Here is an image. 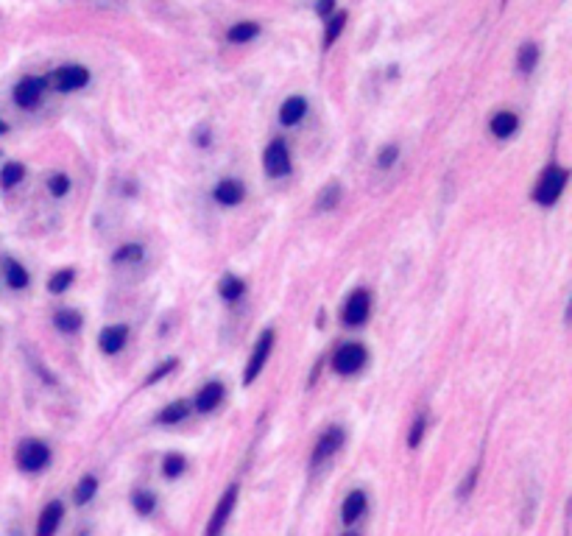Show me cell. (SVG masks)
Listing matches in <instances>:
<instances>
[{"instance_id": "cell-1", "label": "cell", "mask_w": 572, "mask_h": 536, "mask_svg": "<svg viewBox=\"0 0 572 536\" xmlns=\"http://www.w3.org/2000/svg\"><path fill=\"white\" fill-rule=\"evenodd\" d=\"M567 179H570V173H567L564 168L550 165L547 170H544V173H541V179H539L534 199H536L541 207H550V204H556V201H558V196L564 193V187H567Z\"/></svg>"}, {"instance_id": "cell-2", "label": "cell", "mask_w": 572, "mask_h": 536, "mask_svg": "<svg viewBox=\"0 0 572 536\" xmlns=\"http://www.w3.org/2000/svg\"><path fill=\"white\" fill-rule=\"evenodd\" d=\"M17 464L26 472H42V469L51 464V450L45 441H23L20 450H17Z\"/></svg>"}, {"instance_id": "cell-3", "label": "cell", "mask_w": 572, "mask_h": 536, "mask_svg": "<svg viewBox=\"0 0 572 536\" xmlns=\"http://www.w3.org/2000/svg\"><path fill=\"white\" fill-rule=\"evenodd\" d=\"M366 358H369L366 346L352 341V344H343V346L336 352V358H333V368H336L338 374H355V371H360V368L366 366Z\"/></svg>"}, {"instance_id": "cell-4", "label": "cell", "mask_w": 572, "mask_h": 536, "mask_svg": "<svg viewBox=\"0 0 572 536\" xmlns=\"http://www.w3.org/2000/svg\"><path fill=\"white\" fill-rule=\"evenodd\" d=\"M235 502H237V486H229V489L224 492V498L218 500V505H215V511H212V517H209V522H207L204 536L224 534V528H227V522H229V517H232V511H235Z\"/></svg>"}, {"instance_id": "cell-5", "label": "cell", "mask_w": 572, "mask_h": 536, "mask_svg": "<svg viewBox=\"0 0 572 536\" xmlns=\"http://www.w3.org/2000/svg\"><path fill=\"white\" fill-rule=\"evenodd\" d=\"M90 81V70L81 65H65L53 73V84L59 93H76Z\"/></svg>"}, {"instance_id": "cell-6", "label": "cell", "mask_w": 572, "mask_h": 536, "mask_svg": "<svg viewBox=\"0 0 572 536\" xmlns=\"http://www.w3.org/2000/svg\"><path fill=\"white\" fill-rule=\"evenodd\" d=\"M263 165H266L269 176H285L291 170V154H288L285 140H271L269 148H266V157H263Z\"/></svg>"}, {"instance_id": "cell-7", "label": "cell", "mask_w": 572, "mask_h": 536, "mask_svg": "<svg viewBox=\"0 0 572 536\" xmlns=\"http://www.w3.org/2000/svg\"><path fill=\"white\" fill-rule=\"evenodd\" d=\"M271 349H274V330H266V333L260 335V341L254 344V352H251V358H249V366H246V383H254V380H257V374L263 371L266 361H269Z\"/></svg>"}, {"instance_id": "cell-8", "label": "cell", "mask_w": 572, "mask_h": 536, "mask_svg": "<svg viewBox=\"0 0 572 536\" xmlns=\"http://www.w3.org/2000/svg\"><path fill=\"white\" fill-rule=\"evenodd\" d=\"M371 302H369V291H355L346 304H343V321L349 327H360L366 319H369Z\"/></svg>"}, {"instance_id": "cell-9", "label": "cell", "mask_w": 572, "mask_h": 536, "mask_svg": "<svg viewBox=\"0 0 572 536\" xmlns=\"http://www.w3.org/2000/svg\"><path fill=\"white\" fill-rule=\"evenodd\" d=\"M45 93V78H36V76H26L17 87H14V103L23 106V109H31L39 103Z\"/></svg>"}, {"instance_id": "cell-10", "label": "cell", "mask_w": 572, "mask_h": 536, "mask_svg": "<svg viewBox=\"0 0 572 536\" xmlns=\"http://www.w3.org/2000/svg\"><path fill=\"white\" fill-rule=\"evenodd\" d=\"M340 447H343V431L340 428H327V433L318 438V444L313 450V467H318L321 461L333 458Z\"/></svg>"}, {"instance_id": "cell-11", "label": "cell", "mask_w": 572, "mask_h": 536, "mask_svg": "<svg viewBox=\"0 0 572 536\" xmlns=\"http://www.w3.org/2000/svg\"><path fill=\"white\" fill-rule=\"evenodd\" d=\"M62 514H65V508H62V502L53 500L48 502L45 508H42V514H39V522H36V536H53L59 531V522H62Z\"/></svg>"}, {"instance_id": "cell-12", "label": "cell", "mask_w": 572, "mask_h": 536, "mask_svg": "<svg viewBox=\"0 0 572 536\" xmlns=\"http://www.w3.org/2000/svg\"><path fill=\"white\" fill-rule=\"evenodd\" d=\"M126 338H129V330L123 324H115V327H106L98 338V346H101L106 355H118L123 346H126Z\"/></svg>"}, {"instance_id": "cell-13", "label": "cell", "mask_w": 572, "mask_h": 536, "mask_svg": "<svg viewBox=\"0 0 572 536\" xmlns=\"http://www.w3.org/2000/svg\"><path fill=\"white\" fill-rule=\"evenodd\" d=\"M224 400V386L221 383H207L202 391L196 394V411H202V413H209V411H215L218 405Z\"/></svg>"}, {"instance_id": "cell-14", "label": "cell", "mask_w": 572, "mask_h": 536, "mask_svg": "<svg viewBox=\"0 0 572 536\" xmlns=\"http://www.w3.org/2000/svg\"><path fill=\"white\" fill-rule=\"evenodd\" d=\"M304 112H307V100L302 96H291L279 109V120H282V126H296L304 118Z\"/></svg>"}, {"instance_id": "cell-15", "label": "cell", "mask_w": 572, "mask_h": 536, "mask_svg": "<svg viewBox=\"0 0 572 536\" xmlns=\"http://www.w3.org/2000/svg\"><path fill=\"white\" fill-rule=\"evenodd\" d=\"M366 505H369V500H366L363 492H349L346 500H343V508H340L343 522H358L366 514Z\"/></svg>"}, {"instance_id": "cell-16", "label": "cell", "mask_w": 572, "mask_h": 536, "mask_svg": "<svg viewBox=\"0 0 572 536\" xmlns=\"http://www.w3.org/2000/svg\"><path fill=\"white\" fill-rule=\"evenodd\" d=\"M215 201H221L224 207H232L237 201H243V185L235 182V179H224V182H218L215 185Z\"/></svg>"}, {"instance_id": "cell-17", "label": "cell", "mask_w": 572, "mask_h": 536, "mask_svg": "<svg viewBox=\"0 0 572 536\" xmlns=\"http://www.w3.org/2000/svg\"><path fill=\"white\" fill-rule=\"evenodd\" d=\"M516 129H519V118H516L514 112H508V109H505V112H497V115L492 118V134L500 137V140L516 134Z\"/></svg>"}, {"instance_id": "cell-18", "label": "cell", "mask_w": 572, "mask_h": 536, "mask_svg": "<svg viewBox=\"0 0 572 536\" xmlns=\"http://www.w3.org/2000/svg\"><path fill=\"white\" fill-rule=\"evenodd\" d=\"M3 271H6V282L14 288V291H23V288H28V271L20 266L17 260H3Z\"/></svg>"}, {"instance_id": "cell-19", "label": "cell", "mask_w": 572, "mask_h": 536, "mask_svg": "<svg viewBox=\"0 0 572 536\" xmlns=\"http://www.w3.org/2000/svg\"><path fill=\"white\" fill-rule=\"evenodd\" d=\"M257 34H260V26H257V23L243 20V23H235V26L227 31V39H229L232 45H243V42H251Z\"/></svg>"}, {"instance_id": "cell-20", "label": "cell", "mask_w": 572, "mask_h": 536, "mask_svg": "<svg viewBox=\"0 0 572 536\" xmlns=\"http://www.w3.org/2000/svg\"><path fill=\"white\" fill-rule=\"evenodd\" d=\"M346 11H338V14H330L327 17V29H324V51L327 48H333L338 42V36L343 34V29H346Z\"/></svg>"}, {"instance_id": "cell-21", "label": "cell", "mask_w": 572, "mask_h": 536, "mask_svg": "<svg viewBox=\"0 0 572 536\" xmlns=\"http://www.w3.org/2000/svg\"><path fill=\"white\" fill-rule=\"evenodd\" d=\"M536 65H539V45L536 42H525V45L519 48L516 67H519V73H531Z\"/></svg>"}, {"instance_id": "cell-22", "label": "cell", "mask_w": 572, "mask_h": 536, "mask_svg": "<svg viewBox=\"0 0 572 536\" xmlns=\"http://www.w3.org/2000/svg\"><path fill=\"white\" fill-rule=\"evenodd\" d=\"M187 413H190V405L184 400H176V402H170L168 408L160 413V422H162V425H176V422H182V419H187Z\"/></svg>"}, {"instance_id": "cell-23", "label": "cell", "mask_w": 572, "mask_h": 536, "mask_svg": "<svg viewBox=\"0 0 572 536\" xmlns=\"http://www.w3.org/2000/svg\"><path fill=\"white\" fill-rule=\"evenodd\" d=\"M95 492H98V478H95V475H84V478L78 480V486H76V502H78V505L90 502L95 498Z\"/></svg>"}, {"instance_id": "cell-24", "label": "cell", "mask_w": 572, "mask_h": 536, "mask_svg": "<svg viewBox=\"0 0 572 536\" xmlns=\"http://www.w3.org/2000/svg\"><path fill=\"white\" fill-rule=\"evenodd\" d=\"M53 324L62 333H76V330H81V313H76V310H59L53 316Z\"/></svg>"}, {"instance_id": "cell-25", "label": "cell", "mask_w": 572, "mask_h": 536, "mask_svg": "<svg viewBox=\"0 0 572 536\" xmlns=\"http://www.w3.org/2000/svg\"><path fill=\"white\" fill-rule=\"evenodd\" d=\"M243 279H237V277H224L221 279V285H218V294H221V299L227 302H235L243 297Z\"/></svg>"}, {"instance_id": "cell-26", "label": "cell", "mask_w": 572, "mask_h": 536, "mask_svg": "<svg viewBox=\"0 0 572 536\" xmlns=\"http://www.w3.org/2000/svg\"><path fill=\"white\" fill-rule=\"evenodd\" d=\"M23 176H26V168L20 163H6L3 170H0V185L3 187H14V185L23 182Z\"/></svg>"}, {"instance_id": "cell-27", "label": "cell", "mask_w": 572, "mask_h": 536, "mask_svg": "<svg viewBox=\"0 0 572 536\" xmlns=\"http://www.w3.org/2000/svg\"><path fill=\"white\" fill-rule=\"evenodd\" d=\"M73 279H76L73 268H62V271H56V274L51 277V282H48V291H51V294H65L70 285H73Z\"/></svg>"}, {"instance_id": "cell-28", "label": "cell", "mask_w": 572, "mask_h": 536, "mask_svg": "<svg viewBox=\"0 0 572 536\" xmlns=\"http://www.w3.org/2000/svg\"><path fill=\"white\" fill-rule=\"evenodd\" d=\"M184 469H187V461H184V455H179V453H170L168 458L162 461V472H165V478H179Z\"/></svg>"}, {"instance_id": "cell-29", "label": "cell", "mask_w": 572, "mask_h": 536, "mask_svg": "<svg viewBox=\"0 0 572 536\" xmlns=\"http://www.w3.org/2000/svg\"><path fill=\"white\" fill-rule=\"evenodd\" d=\"M140 257H142V246L140 243H126V246H120L115 252V263H135Z\"/></svg>"}, {"instance_id": "cell-30", "label": "cell", "mask_w": 572, "mask_h": 536, "mask_svg": "<svg viewBox=\"0 0 572 536\" xmlns=\"http://www.w3.org/2000/svg\"><path fill=\"white\" fill-rule=\"evenodd\" d=\"M338 199H340V187L338 185H330L327 190H321V196H318V207L321 210H333L338 204Z\"/></svg>"}, {"instance_id": "cell-31", "label": "cell", "mask_w": 572, "mask_h": 536, "mask_svg": "<svg viewBox=\"0 0 572 536\" xmlns=\"http://www.w3.org/2000/svg\"><path fill=\"white\" fill-rule=\"evenodd\" d=\"M48 187H51L53 196H65V193L70 190V179L65 176V173H53L51 182H48Z\"/></svg>"}, {"instance_id": "cell-32", "label": "cell", "mask_w": 572, "mask_h": 536, "mask_svg": "<svg viewBox=\"0 0 572 536\" xmlns=\"http://www.w3.org/2000/svg\"><path fill=\"white\" fill-rule=\"evenodd\" d=\"M132 502H135V508L140 514H151V511H154V498H151L148 492H135V495H132Z\"/></svg>"}, {"instance_id": "cell-33", "label": "cell", "mask_w": 572, "mask_h": 536, "mask_svg": "<svg viewBox=\"0 0 572 536\" xmlns=\"http://www.w3.org/2000/svg\"><path fill=\"white\" fill-rule=\"evenodd\" d=\"M397 154H400V148H397V145H385V148L380 151V160H377V165L388 168L391 163H397Z\"/></svg>"}, {"instance_id": "cell-34", "label": "cell", "mask_w": 572, "mask_h": 536, "mask_svg": "<svg viewBox=\"0 0 572 536\" xmlns=\"http://www.w3.org/2000/svg\"><path fill=\"white\" fill-rule=\"evenodd\" d=\"M422 436H425V419H416L413 428H410V436H407V444H410V447H419Z\"/></svg>"}, {"instance_id": "cell-35", "label": "cell", "mask_w": 572, "mask_h": 536, "mask_svg": "<svg viewBox=\"0 0 572 536\" xmlns=\"http://www.w3.org/2000/svg\"><path fill=\"white\" fill-rule=\"evenodd\" d=\"M173 368H176V361H168V364H162V366L157 368L154 374H148V380H145V383H148V386H151V383H160V380H162L165 374H170Z\"/></svg>"}, {"instance_id": "cell-36", "label": "cell", "mask_w": 572, "mask_h": 536, "mask_svg": "<svg viewBox=\"0 0 572 536\" xmlns=\"http://www.w3.org/2000/svg\"><path fill=\"white\" fill-rule=\"evenodd\" d=\"M477 472H480V467L472 469L469 478H467V483H464V486L458 489V495H461V498H469V492H472V489H474V480H477Z\"/></svg>"}, {"instance_id": "cell-37", "label": "cell", "mask_w": 572, "mask_h": 536, "mask_svg": "<svg viewBox=\"0 0 572 536\" xmlns=\"http://www.w3.org/2000/svg\"><path fill=\"white\" fill-rule=\"evenodd\" d=\"M333 9H336V0H318V14H321L324 20L333 14Z\"/></svg>"}, {"instance_id": "cell-38", "label": "cell", "mask_w": 572, "mask_h": 536, "mask_svg": "<svg viewBox=\"0 0 572 536\" xmlns=\"http://www.w3.org/2000/svg\"><path fill=\"white\" fill-rule=\"evenodd\" d=\"M9 132V123H6V120H0V134H6Z\"/></svg>"}]
</instances>
